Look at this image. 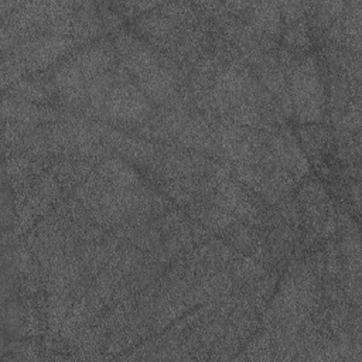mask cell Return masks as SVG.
I'll list each match as a JSON object with an SVG mask.
<instances>
[{"label": "cell", "mask_w": 362, "mask_h": 362, "mask_svg": "<svg viewBox=\"0 0 362 362\" xmlns=\"http://www.w3.org/2000/svg\"><path fill=\"white\" fill-rule=\"evenodd\" d=\"M277 4L281 14L283 25L305 18L307 1H279Z\"/></svg>", "instance_id": "33"}, {"label": "cell", "mask_w": 362, "mask_h": 362, "mask_svg": "<svg viewBox=\"0 0 362 362\" xmlns=\"http://www.w3.org/2000/svg\"><path fill=\"white\" fill-rule=\"evenodd\" d=\"M103 34L106 33L100 21L96 3L75 1L72 38H75L79 42V45L83 47L86 44L103 38Z\"/></svg>", "instance_id": "21"}, {"label": "cell", "mask_w": 362, "mask_h": 362, "mask_svg": "<svg viewBox=\"0 0 362 362\" xmlns=\"http://www.w3.org/2000/svg\"><path fill=\"white\" fill-rule=\"evenodd\" d=\"M215 137L225 160L233 164L255 165L267 170L277 163L260 132L225 120L214 122Z\"/></svg>", "instance_id": "3"}, {"label": "cell", "mask_w": 362, "mask_h": 362, "mask_svg": "<svg viewBox=\"0 0 362 362\" xmlns=\"http://www.w3.org/2000/svg\"><path fill=\"white\" fill-rule=\"evenodd\" d=\"M3 95H8L38 105H48L49 102L57 100L55 85L52 81V75L48 71L24 76L18 82L7 88Z\"/></svg>", "instance_id": "20"}, {"label": "cell", "mask_w": 362, "mask_h": 362, "mask_svg": "<svg viewBox=\"0 0 362 362\" xmlns=\"http://www.w3.org/2000/svg\"><path fill=\"white\" fill-rule=\"evenodd\" d=\"M216 158L180 148L170 144H161L156 163L148 168L154 181L182 178L192 175H208ZM154 182V184H156Z\"/></svg>", "instance_id": "7"}, {"label": "cell", "mask_w": 362, "mask_h": 362, "mask_svg": "<svg viewBox=\"0 0 362 362\" xmlns=\"http://www.w3.org/2000/svg\"><path fill=\"white\" fill-rule=\"evenodd\" d=\"M212 178L215 180V187L211 197L205 201H209L216 206L228 211L239 221L250 226H263L264 216L272 206H269L256 194L242 185L232 174Z\"/></svg>", "instance_id": "4"}, {"label": "cell", "mask_w": 362, "mask_h": 362, "mask_svg": "<svg viewBox=\"0 0 362 362\" xmlns=\"http://www.w3.org/2000/svg\"><path fill=\"white\" fill-rule=\"evenodd\" d=\"M25 320V304L21 294L1 303V328L3 335L21 337Z\"/></svg>", "instance_id": "26"}, {"label": "cell", "mask_w": 362, "mask_h": 362, "mask_svg": "<svg viewBox=\"0 0 362 362\" xmlns=\"http://www.w3.org/2000/svg\"><path fill=\"white\" fill-rule=\"evenodd\" d=\"M79 42L72 37L38 35L20 42L11 54L24 65L27 75L47 72L72 55Z\"/></svg>", "instance_id": "5"}, {"label": "cell", "mask_w": 362, "mask_h": 362, "mask_svg": "<svg viewBox=\"0 0 362 362\" xmlns=\"http://www.w3.org/2000/svg\"><path fill=\"white\" fill-rule=\"evenodd\" d=\"M156 110L153 102L140 90L132 75L116 65V83L112 88L103 109V122L126 129L148 119Z\"/></svg>", "instance_id": "2"}, {"label": "cell", "mask_w": 362, "mask_h": 362, "mask_svg": "<svg viewBox=\"0 0 362 362\" xmlns=\"http://www.w3.org/2000/svg\"><path fill=\"white\" fill-rule=\"evenodd\" d=\"M188 219H189V216L187 215L184 208H175L174 206L173 209H170L164 215L151 221V223L157 228V230L161 233V236L164 239L165 236H168L170 233H173L174 230L181 228Z\"/></svg>", "instance_id": "31"}, {"label": "cell", "mask_w": 362, "mask_h": 362, "mask_svg": "<svg viewBox=\"0 0 362 362\" xmlns=\"http://www.w3.org/2000/svg\"><path fill=\"white\" fill-rule=\"evenodd\" d=\"M233 291L235 284L228 267H208L188 288L184 300L191 308H194L211 301L222 300Z\"/></svg>", "instance_id": "13"}, {"label": "cell", "mask_w": 362, "mask_h": 362, "mask_svg": "<svg viewBox=\"0 0 362 362\" xmlns=\"http://www.w3.org/2000/svg\"><path fill=\"white\" fill-rule=\"evenodd\" d=\"M66 119V112L49 105L25 102L8 95H3L1 122H18L31 126H44Z\"/></svg>", "instance_id": "14"}, {"label": "cell", "mask_w": 362, "mask_h": 362, "mask_svg": "<svg viewBox=\"0 0 362 362\" xmlns=\"http://www.w3.org/2000/svg\"><path fill=\"white\" fill-rule=\"evenodd\" d=\"M92 126L102 143L115 156L126 160L133 165L148 170L158 158L161 143L141 139L102 122H92Z\"/></svg>", "instance_id": "6"}, {"label": "cell", "mask_w": 362, "mask_h": 362, "mask_svg": "<svg viewBox=\"0 0 362 362\" xmlns=\"http://www.w3.org/2000/svg\"><path fill=\"white\" fill-rule=\"evenodd\" d=\"M230 277L235 284V290L243 288L245 286L253 283L255 280L264 276L269 269L264 267L262 263L255 260L250 256L239 255L228 267Z\"/></svg>", "instance_id": "25"}, {"label": "cell", "mask_w": 362, "mask_h": 362, "mask_svg": "<svg viewBox=\"0 0 362 362\" xmlns=\"http://www.w3.org/2000/svg\"><path fill=\"white\" fill-rule=\"evenodd\" d=\"M245 359L250 361H272L273 358V342L270 332L263 327V329L256 331L255 335H252L246 341L245 346Z\"/></svg>", "instance_id": "30"}, {"label": "cell", "mask_w": 362, "mask_h": 362, "mask_svg": "<svg viewBox=\"0 0 362 362\" xmlns=\"http://www.w3.org/2000/svg\"><path fill=\"white\" fill-rule=\"evenodd\" d=\"M214 122L197 109H188L182 116L170 146L204 154L211 158L222 160L223 156L215 137ZM225 160V158H223Z\"/></svg>", "instance_id": "8"}, {"label": "cell", "mask_w": 362, "mask_h": 362, "mask_svg": "<svg viewBox=\"0 0 362 362\" xmlns=\"http://www.w3.org/2000/svg\"><path fill=\"white\" fill-rule=\"evenodd\" d=\"M250 71L264 89L276 99L286 119H290L293 116L290 89L284 71L277 59V54H264V57L250 68Z\"/></svg>", "instance_id": "15"}, {"label": "cell", "mask_w": 362, "mask_h": 362, "mask_svg": "<svg viewBox=\"0 0 362 362\" xmlns=\"http://www.w3.org/2000/svg\"><path fill=\"white\" fill-rule=\"evenodd\" d=\"M98 7V13L100 17V21L103 24L105 33L106 34H117L122 30H124V21L126 18L117 13V10L112 6V3L109 1H98L96 3Z\"/></svg>", "instance_id": "32"}, {"label": "cell", "mask_w": 362, "mask_h": 362, "mask_svg": "<svg viewBox=\"0 0 362 362\" xmlns=\"http://www.w3.org/2000/svg\"><path fill=\"white\" fill-rule=\"evenodd\" d=\"M286 78L297 122L321 123L325 115V86L317 57L313 52L304 55Z\"/></svg>", "instance_id": "1"}, {"label": "cell", "mask_w": 362, "mask_h": 362, "mask_svg": "<svg viewBox=\"0 0 362 362\" xmlns=\"http://www.w3.org/2000/svg\"><path fill=\"white\" fill-rule=\"evenodd\" d=\"M72 57L82 71L86 82L100 74L113 69L119 62L115 45L109 38H100L86 44L78 48Z\"/></svg>", "instance_id": "16"}, {"label": "cell", "mask_w": 362, "mask_h": 362, "mask_svg": "<svg viewBox=\"0 0 362 362\" xmlns=\"http://www.w3.org/2000/svg\"><path fill=\"white\" fill-rule=\"evenodd\" d=\"M51 75L55 85L59 109L64 112L81 115L86 119V81L74 57L69 55L55 68H52Z\"/></svg>", "instance_id": "10"}, {"label": "cell", "mask_w": 362, "mask_h": 362, "mask_svg": "<svg viewBox=\"0 0 362 362\" xmlns=\"http://www.w3.org/2000/svg\"><path fill=\"white\" fill-rule=\"evenodd\" d=\"M96 173L110 185L124 188H139L144 185V180L136 167L126 160L110 154L95 164Z\"/></svg>", "instance_id": "22"}, {"label": "cell", "mask_w": 362, "mask_h": 362, "mask_svg": "<svg viewBox=\"0 0 362 362\" xmlns=\"http://www.w3.org/2000/svg\"><path fill=\"white\" fill-rule=\"evenodd\" d=\"M342 33H344V45L349 52L359 55L361 52V33H362V3L354 0L346 1V6L341 14Z\"/></svg>", "instance_id": "23"}, {"label": "cell", "mask_w": 362, "mask_h": 362, "mask_svg": "<svg viewBox=\"0 0 362 362\" xmlns=\"http://www.w3.org/2000/svg\"><path fill=\"white\" fill-rule=\"evenodd\" d=\"M346 1H307L305 20L317 30H327L344 11Z\"/></svg>", "instance_id": "24"}, {"label": "cell", "mask_w": 362, "mask_h": 362, "mask_svg": "<svg viewBox=\"0 0 362 362\" xmlns=\"http://www.w3.org/2000/svg\"><path fill=\"white\" fill-rule=\"evenodd\" d=\"M158 11L173 20L180 28L194 25L202 18V13L194 6V3L187 1L161 3Z\"/></svg>", "instance_id": "29"}, {"label": "cell", "mask_w": 362, "mask_h": 362, "mask_svg": "<svg viewBox=\"0 0 362 362\" xmlns=\"http://www.w3.org/2000/svg\"><path fill=\"white\" fill-rule=\"evenodd\" d=\"M134 82L156 107H163L173 103L177 99L181 88L164 62H161V65L157 68L134 78Z\"/></svg>", "instance_id": "17"}, {"label": "cell", "mask_w": 362, "mask_h": 362, "mask_svg": "<svg viewBox=\"0 0 362 362\" xmlns=\"http://www.w3.org/2000/svg\"><path fill=\"white\" fill-rule=\"evenodd\" d=\"M255 33L279 41L283 31V20L277 1H250L247 10L240 17Z\"/></svg>", "instance_id": "19"}, {"label": "cell", "mask_w": 362, "mask_h": 362, "mask_svg": "<svg viewBox=\"0 0 362 362\" xmlns=\"http://www.w3.org/2000/svg\"><path fill=\"white\" fill-rule=\"evenodd\" d=\"M74 297L61 293H47V327L48 334L55 337L74 304Z\"/></svg>", "instance_id": "27"}, {"label": "cell", "mask_w": 362, "mask_h": 362, "mask_svg": "<svg viewBox=\"0 0 362 362\" xmlns=\"http://www.w3.org/2000/svg\"><path fill=\"white\" fill-rule=\"evenodd\" d=\"M119 64L132 75L137 78L158 65H161V52L146 42L130 30H122L112 38Z\"/></svg>", "instance_id": "11"}, {"label": "cell", "mask_w": 362, "mask_h": 362, "mask_svg": "<svg viewBox=\"0 0 362 362\" xmlns=\"http://www.w3.org/2000/svg\"><path fill=\"white\" fill-rule=\"evenodd\" d=\"M232 175L273 209H276L284 198L291 197V195H284L276 187L272 178L259 167L232 163Z\"/></svg>", "instance_id": "18"}, {"label": "cell", "mask_w": 362, "mask_h": 362, "mask_svg": "<svg viewBox=\"0 0 362 362\" xmlns=\"http://www.w3.org/2000/svg\"><path fill=\"white\" fill-rule=\"evenodd\" d=\"M260 134L270 153L290 173L296 182L303 181L310 174V163L305 153L286 123L267 124Z\"/></svg>", "instance_id": "9"}, {"label": "cell", "mask_w": 362, "mask_h": 362, "mask_svg": "<svg viewBox=\"0 0 362 362\" xmlns=\"http://www.w3.org/2000/svg\"><path fill=\"white\" fill-rule=\"evenodd\" d=\"M133 33L153 45L161 54L171 52L180 40L181 28L168 17L158 11V7L148 11L132 23Z\"/></svg>", "instance_id": "12"}, {"label": "cell", "mask_w": 362, "mask_h": 362, "mask_svg": "<svg viewBox=\"0 0 362 362\" xmlns=\"http://www.w3.org/2000/svg\"><path fill=\"white\" fill-rule=\"evenodd\" d=\"M281 38H283L281 45L288 48L294 54L300 57L310 54L308 51L311 48V40H310L308 23L305 18L291 24H284L281 31Z\"/></svg>", "instance_id": "28"}]
</instances>
